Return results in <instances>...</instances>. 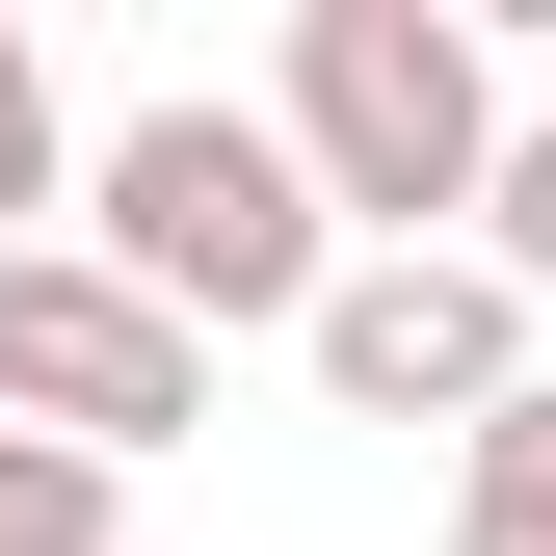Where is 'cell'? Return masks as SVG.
Here are the masks:
<instances>
[{"mask_svg":"<svg viewBox=\"0 0 556 556\" xmlns=\"http://www.w3.org/2000/svg\"><path fill=\"white\" fill-rule=\"evenodd\" d=\"M80 265H106V292H160L186 344H292V318L344 292V213L292 186V132H265V106L160 80V106L80 132Z\"/></svg>","mask_w":556,"mask_h":556,"instance_id":"obj_1","label":"cell"},{"mask_svg":"<svg viewBox=\"0 0 556 556\" xmlns=\"http://www.w3.org/2000/svg\"><path fill=\"white\" fill-rule=\"evenodd\" d=\"M265 132H292V186L344 239H451L504 186V53H477V0H292Z\"/></svg>","mask_w":556,"mask_h":556,"instance_id":"obj_2","label":"cell"},{"mask_svg":"<svg viewBox=\"0 0 556 556\" xmlns=\"http://www.w3.org/2000/svg\"><path fill=\"white\" fill-rule=\"evenodd\" d=\"M0 425L80 451V477H132V451L213 425V344H186L160 292H106L80 239H0Z\"/></svg>","mask_w":556,"mask_h":556,"instance_id":"obj_3","label":"cell"},{"mask_svg":"<svg viewBox=\"0 0 556 556\" xmlns=\"http://www.w3.org/2000/svg\"><path fill=\"white\" fill-rule=\"evenodd\" d=\"M292 344H318V397H344V425H451V451L530 397V292H504L477 239H344V292H318Z\"/></svg>","mask_w":556,"mask_h":556,"instance_id":"obj_4","label":"cell"},{"mask_svg":"<svg viewBox=\"0 0 556 556\" xmlns=\"http://www.w3.org/2000/svg\"><path fill=\"white\" fill-rule=\"evenodd\" d=\"M451 556H556V371H530L477 451H451Z\"/></svg>","mask_w":556,"mask_h":556,"instance_id":"obj_5","label":"cell"},{"mask_svg":"<svg viewBox=\"0 0 556 556\" xmlns=\"http://www.w3.org/2000/svg\"><path fill=\"white\" fill-rule=\"evenodd\" d=\"M53 213H80V106H53L27 27H0V239H53Z\"/></svg>","mask_w":556,"mask_h":556,"instance_id":"obj_6","label":"cell"},{"mask_svg":"<svg viewBox=\"0 0 556 556\" xmlns=\"http://www.w3.org/2000/svg\"><path fill=\"white\" fill-rule=\"evenodd\" d=\"M0 556H132V477H80V451L0 425Z\"/></svg>","mask_w":556,"mask_h":556,"instance_id":"obj_7","label":"cell"},{"mask_svg":"<svg viewBox=\"0 0 556 556\" xmlns=\"http://www.w3.org/2000/svg\"><path fill=\"white\" fill-rule=\"evenodd\" d=\"M477 265L556 292V106H504V186H477Z\"/></svg>","mask_w":556,"mask_h":556,"instance_id":"obj_8","label":"cell"}]
</instances>
